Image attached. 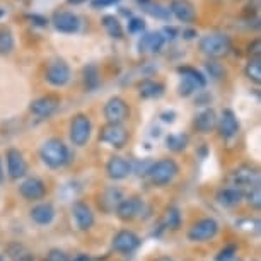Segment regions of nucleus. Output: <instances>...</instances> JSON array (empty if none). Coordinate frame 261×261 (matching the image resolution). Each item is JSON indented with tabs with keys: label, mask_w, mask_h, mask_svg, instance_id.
Wrapping results in <instances>:
<instances>
[{
	"label": "nucleus",
	"mask_w": 261,
	"mask_h": 261,
	"mask_svg": "<svg viewBox=\"0 0 261 261\" xmlns=\"http://www.w3.org/2000/svg\"><path fill=\"white\" fill-rule=\"evenodd\" d=\"M39 157L51 169H58V167L65 166L68 161V149L60 139H50L39 149Z\"/></svg>",
	"instance_id": "1"
},
{
	"label": "nucleus",
	"mask_w": 261,
	"mask_h": 261,
	"mask_svg": "<svg viewBox=\"0 0 261 261\" xmlns=\"http://www.w3.org/2000/svg\"><path fill=\"white\" fill-rule=\"evenodd\" d=\"M200 51L203 55L210 58H220L225 57L232 48V41L227 34L224 33H214V34H206V36L200 38Z\"/></svg>",
	"instance_id": "2"
},
{
	"label": "nucleus",
	"mask_w": 261,
	"mask_h": 261,
	"mask_svg": "<svg viewBox=\"0 0 261 261\" xmlns=\"http://www.w3.org/2000/svg\"><path fill=\"white\" fill-rule=\"evenodd\" d=\"M178 172H179L178 162L172 161V159H161L149 167L147 174H149V179L152 185L166 186L178 176Z\"/></svg>",
	"instance_id": "3"
},
{
	"label": "nucleus",
	"mask_w": 261,
	"mask_h": 261,
	"mask_svg": "<svg viewBox=\"0 0 261 261\" xmlns=\"http://www.w3.org/2000/svg\"><path fill=\"white\" fill-rule=\"evenodd\" d=\"M91 132H92V123L91 118L84 113H79L72 118L70 128H68V137H70L72 144L77 147H84L91 139Z\"/></svg>",
	"instance_id": "4"
},
{
	"label": "nucleus",
	"mask_w": 261,
	"mask_h": 261,
	"mask_svg": "<svg viewBox=\"0 0 261 261\" xmlns=\"http://www.w3.org/2000/svg\"><path fill=\"white\" fill-rule=\"evenodd\" d=\"M105 118L108 123H115V125H123L128 118H130V106L128 102L120 96L110 97L105 105Z\"/></svg>",
	"instance_id": "5"
},
{
	"label": "nucleus",
	"mask_w": 261,
	"mask_h": 261,
	"mask_svg": "<svg viewBox=\"0 0 261 261\" xmlns=\"http://www.w3.org/2000/svg\"><path fill=\"white\" fill-rule=\"evenodd\" d=\"M70 77H72V70H70V67H68V63L65 60L57 58V60H51L46 65L45 79H46V82L53 87L67 86L68 81H70Z\"/></svg>",
	"instance_id": "6"
},
{
	"label": "nucleus",
	"mask_w": 261,
	"mask_h": 261,
	"mask_svg": "<svg viewBox=\"0 0 261 261\" xmlns=\"http://www.w3.org/2000/svg\"><path fill=\"white\" fill-rule=\"evenodd\" d=\"M217 232H219V224H217V220L206 217V219H201L191 225V229L188 230V239L191 243H205V241H210L212 238H215Z\"/></svg>",
	"instance_id": "7"
},
{
	"label": "nucleus",
	"mask_w": 261,
	"mask_h": 261,
	"mask_svg": "<svg viewBox=\"0 0 261 261\" xmlns=\"http://www.w3.org/2000/svg\"><path fill=\"white\" fill-rule=\"evenodd\" d=\"M99 140L102 142V144L115 147V149H123L128 142V132L123 125L106 123L99 132Z\"/></svg>",
	"instance_id": "8"
},
{
	"label": "nucleus",
	"mask_w": 261,
	"mask_h": 261,
	"mask_svg": "<svg viewBox=\"0 0 261 261\" xmlns=\"http://www.w3.org/2000/svg\"><path fill=\"white\" fill-rule=\"evenodd\" d=\"M227 181L234 188L238 186H248V188H253V186L259 185V172L258 169L251 166H239L236 167L234 171L229 172Z\"/></svg>",
	"instance_id": "9"
},
{
	"label": "nucleus",
	"mask_w": 261,
	"mask_h": 261,
	"mask_svg": "<svg viewBox=\"0 0 261 261\" xmlns=\"http://www.w3.org/2000/svg\"><path fill=\"white\" fill-rule=\"evenodd\" d=\"M58 108H60V97L57 94H46L34 99L29 105V111L38 118H50L51 115H55Z\"/></svg>",
	"instance_id": "10"
},
{
	"label": "nucleus",
	"mask_w": 261,
	"mask_h": 261,
	"mask_svg": "<svg viewBox=\"0 0 261 261\" xmlns=\"http://www.w3.org/2000/svg\"><path fill=\"white\" fill-rule=\"evenodd\" d=\"M51 24L55 26L57 31H60L63 34H73L79 31L81 28V21L73 12L68 11H57L51 16Z\"/></svg>",
	"instance_id": "11"
},
{
	"label": "nucleus",
	"mask_w": 261,
	"mask_h": 261,
	"mask_svg": "<svg viewBox=\"0 0 261 261\" xmlns=\"http://www.w3.org/2000/svg\"><path fill=\"white\" fill-rule=\"evenodd\" d=\"M144 212V201L137 196H132V198H123L120 201V205L116 206V215L118 219L123 220V222H130V220H135L137 217L142 215Z\"/></svg>",
	"instance_id": "12"
},
{
	"label": "nucleus",
	"mask_w": 261,
	"mask_h": 261,
	"mask_svg": "<svg viewBox=\"0 0 261 261\" xmlns=\"http://www.w3.org/2000/svg\"><path fill=\"white\" fill-rule=\"evenodd\" d=\"M217 130L222 139H234L239 132V120L232 110H224L220 118H217Z\"/></svg>",
	"instance_id": "13"
},
{
	"label": "nucleus",
	"mask_w": 261,
	"mask_h": 261,
	"mask_svg": "<svg viewBox=\"0 0 261 261\" xmlns=\"http://www.w3.org/2000/svg\"><path fill=\"white\" fill-rule=\"evenodd\" d=\"M7 161V174L11 179H19L22 176H26L28 172V164L24 155L17 149H9L6 154Z\"/></svg>",
	"instance_id": "14"
},
{
	"label": "nucleus",
	"mask_w": 261,
	"mask_h": 261,
	"mask_svg": "<svg viewBox=\"0 0 261 261\" xmlns=\"http://www.w3.org/2000/svg\"><path fill=\"white\" fill-rule=\"evenodd\" d=\"M167 9L179 22H193L196 17V9L190 0H171Z\"/></svg>",
	"instance_id": "15"
},
{
	"label": "nucleus",
	"mask_w": 261,
	"mask_h": 261,
	"mask_svg": "<svg viewBox=\"0 0 261 261\" xmlns=\"http://www.w3.org/2000/svg\"><path fill=\"white\" fill-rule=\"evenodd\" d=\"M140 246V238L132 230H120L113 238V249L118 253H132Z\"/></svg>",
	"instance_id": "16"
},
{
	"label": "nucleus",
	"mask_w": 261,
	"mask_h": 261,
	"mask_svg": "<svg viewBox=\"0 0 261 261\" xmlns=\"http://www.w3.org/2000/svg\"><path fill=\"white\" fill-rule=\"evenodd\" d=\"M72 215L75 220V225L81 230H89L94 225V214H92L91 206L86 205L84 201H75L72 205Z\"/></svg>",
	"instance_id": "17"
},
{
	"label": "nucleus",
	"mask_w": 261,
	"mask_h": 261,
	"mask_svg": "<svg viewBox=\"0 0 261 261\" xmlns=\"http://www.w3.org/2000/svg\"><path fill=\"white\" fill-rule=\"evenodd\" d=\"M19 193H21L22 198L26 200H41L43 196L46 195V186L41 179L38 178H28L24 179L21 186H19Z\"/></svg>",
	"instance_id": "18"
},
{
	"label": "nucleus",
	"mask_w": 261,
	"mask_h": 261,
	"mask_svg": "<svg viewBox=\"0 0 261 261\" xmlns=\"http://www.w3.org/2000/svg\"><path fill=\"white\" fill-rule=\"evenodd\" d=\"M106 172L111 179H125L130 176L132 164L125 159V157L113 155L106 164Z\"/></svg>",
	"instance_id": "19"
},
{
	"label": "nucleus",
	"mask_w": 261,
	"mask_h": 261,
	"mask_svg": "<svg viewBox=\"0 0 261 261\" xmlns=\"http://www.w3.org/2000/svg\"><path fill=\"white\" fill-rule=\"evenodd\" d=\"M164 43H166L164 34L161 31L145 33L139 41V50L142 53H159L162 50V46H164Z\"/></svg>",
	"instance_id": "20"
},
{
	"label": "nucleus",
	"mask_w": 261,
	"mask_h": 261,
	"mask_svg": "<svg viewBox=\"0 0 261 261\" xmlns=\"http://www.w3.org/2000/svg\"><path fill=\"white\" fill-rule=\"evenodd\" d=\"M29 214L38 225H46L55 219V208L51 203H38L36 206H33Z\"/></svg>",
	"instance_id": "21"
},
{
	"label": "nucleus",
	"mask_w": 261,
	"mask_h": 261,
	"mask_svg": "<svg viewBox=\"0 0 261 261\" xmlns=\"http://www.w3.org/2000/svg\"><path fill=\"white\" fill-rule=\"evenodd\" d=\"M217 126V115L215 111L208 108V110H203L198 113L195 118V128L200 132V134H210L212 130Z\"/></svg>",
	"instance_id": "22"
},
{
	"label": "nucleus",
	"mask_w": 261,
	"mask_h": 261,
	"mask_svg": "<svg viewBox=\"0 0 261 261\" xmlns=\"http://www.w3.org/2000/svg\"><path fill=\"white\" fill-rule=\"evenodd\" d=\"M137 89H139L140 97H144V99H154V97H161L164 94V86L157 81H152V79H144L142 82H139Z\"/></svg>",
	"instance_id": "23"
},
{
	"label": "nucleus",
	"mask_w": 261,
	"mask_h": 261,
	"mask_svg": "<svg viewBox=\"0 0 261 261\" xmlns=\"http://www.w3.org/2000/svg\"><path fill=\"white\" fill-rule=\"evenodd\" d=\"M123 200L121 191L118 188H106L99 196V206L105 212H113L116 210V206L120 205V201Z\"/></svg>",
	"instance_id": "24"
},
{
	"label": "nucleus",
	"mask_w": 261,
	"mask_h": 261,
	"mask_svg": "<svg viewBox=\"0 0 261 261\" xmlns=\"http://www.w3.org/2000/svg\"><path fill=\"white\" fill-rule=\"evenodd\" d=\"M243 198H244L243 191H241L239 188H234V186H230V188H224L217 193V200H219V203L224 205V206L239 205L241 201H243Z\"/></svg>",
	"instance_id": "25"
},
{
	"label": "nucleus",
	"mask_w": 261,
	"mask_h": 261,
	"mask_svg": "<svg viewBox=\"0 0 261 261\" xmlns=\"http://www.w3.org/2000/svg\"><path fill=\"white\" fill-rule=\"evenodd\" d=\"M178 73L181 75V79H186V81L193 84L196 89H203L206 86V77L193 67H178Z\"/></svg>",
	"instance_id": "26"
},
{
	"label": "nucleus",
	"mask_w": 261,
	"mask_h": 261,
	"mask_svg": "<svg viewBox=\"0 0 261 261\" xmlns=\"http://www.w3.org/2000/svg\"><path fill=\"white\" fill-rule=\"evenodd\" d=\"M102 28H105V31L108 33V36L113 38V39H121L123 38V26L120 22V19L116 16H111V14H108V16L102 17Z\"/></svg>",
	"instance_id": "27"
},
{
	"label": "nucleus",
	"mask_w": 261,
	"mask_h": 261,
	"mask_svg": "<svg viewBox=\"0 0 261 261\" xmlns=\"http://www.w3.org/2000/svg\"><path fill=\"white\" fill-rule=\"evenodd\" d=\"M142 9H144V12H147L149 16L155 17V19H161V21H169V19L172 17L169 9H167L166 6H162V4H159V2H152V0L145 2L144 6H142Z\"/></svg>",
	"instance_id": "28"
},
{
	"label": "nucleus",
	"mask_w": 261,
	"mask_h": 261,
	"mask_svg": "<svg viewBox=\"0 0 261 261\" xmlns=\"http://www.w3.org/2000/svg\"><path fill=\"white\" fill-rule=\"evenodd\" d=\"M16 46L14 41V34L9 28L2 26L0 28V55H11Z\"/></svg>",
	"instance_id": "29"
},
{
	"label": "nucleus",
	"mask_w": 261,
	"mask_h": 261,
	"mask_svg": "<svg viewBox=\"0 0 261 261\" xmlns=\"http://www.w3.org/2000/svg\"><path fill=\"white\" fill-rule=\"evenodd\" d=\"M82 75H84V84H86L87 89H96L101 82V77H99V70H97L96 65H86L82 70Z\"/></svg>",
	"instance_id": "30"
},
{
	"label": "nucleus",
	"mask_w": 261,
	"mask_h": 261,
	"mask_svg": "<svg viewBox=\"0 0 261 261\" xmlns=\"http://www.w3.org/2000/svg\"><path fill=\"white\" fill-rule=\"evenodd\" d=\"M244 73L251 82L259 84L261 82V58H249V62L246 63V67H244Z\"/></svg>",
	"instance_id": "31"
},
{
	"label": "nucleus",
	"mask_w": 261,
	"mask_h": 261,
	"mask_svg": "<svg viewBox=\"0 0 261 261\" xmlns=\"http://www.w3.org/2000/svg\"><path fill=\"white\" fill-rule=\"evenodd\" d=\"M166 144H167V147H169L171 150L181 152V150L186 149V144H188V137L183 135V134H179V135H169V137H167V140H166Z\"/></svg>",
	"instance_id": "32"
},
{
	"label": "nucleus",
	"mask_w": 261,
	"mask_h": 261,
	"mask_svg": "<svg viewBox=\"0 0 261 261\" xmlns=\"http://www.w3.org/2000/svg\"><path fill=\"white\" fill-rule=\"evenodd\" d=\"M205 68L208 70L210 73V77H214L215 81H220V79H224L225 77V68L222 63H219V62H215V60H208L205 63Z\"/></svg>",
	"instance_id": "33"
},
{
	"label": "nucleus",
	"mask_w": 261,
	"mask_h": 261,
	"mask_svg": "<svg viewBox=\"0 0 261 261\" xmlns=\"http://www.w3.org/2000/svg\"><path fill=\"white\" fill-rule=\"evenodd\" d=\"M164 222H166L167 227L172 229V230L178 229V227H179V222H181V215H179L178 208H169V210H167V212H166Z\"/></svg>",
	"instance_id": "34"
},
{
	"label": "nucleus",
	"mask_w": 261,
	"mask_h": 261,
	"mask_svg": "<svg viewBox=\"0 0 261 261\" xmlns=\"http://www.w3.org/2000/svg\"><path fill=\"white\" fill-rule=\"evenodd\" d=\"M248 203L253 206V208L258 210L261 206V188L259 185L253 186V188H249V193H248Z\"/></svg>",
	"instance_id": "35"
},
{
	"label": "nucleus",
	"mask_w": 261,
	"mask_h": 261,
	"mask_svg": "<svg viewBox=\"0 0 261 261\" xmlns=\"http://www.w3.org/2000/svg\"><path fill=\"white\" fill-rule=\"evenodd\" d=\"M145 29V21L142 17H130L128 21V33L132 34H137V33H142Z\"/></svg>",
	"instance_id": "36"
},
{
	"label": "nucleus",
	"mask_w": 261,
	"mask_h": 261,
	"mask_svg": "<svg viewBox=\"0 0 261 261\" xmlns=\"http://www.w3.org/2000/svg\"><path fill=\"white\" fill-rule=\"evenodd\" d=\"M248 55L249 58H261V41L259 39H253L248 45Z\"/></svg>",
	"instance_id": "37"
},
{
	"label": "nucleus",
	"mask_w": 261,
	"mask_h": 261,
	"mask_svg": "<svg viewBox=\"0 0 261 261\" xmlns=\"http://www.w3.org/2000/svg\"><path fill=\"white\" fill-rule=\"evenodd\" d=\"M178 91H179L181 96H190V94H193V92L198 91V89H196V87L190 81L183 79V81H181V84H179V87H178Z\"/></svg>",
	"instance_id": "38"
},
{
	"label": "nucleus",
	"mask_w": 261,
	"mask_h": 261,
	"mask_svg": "<svg viewBox=\"0 0 261 261\" xmlns=\"http://www.w3.org/2000/svg\"><path fill=\"white\" fill-rule=\"evenodd\" d=\"M28 19L31 21V24H34V26H38V28H46L48 24H50V21H48L45 16H39V14H28Z\"/></svg>",
	"instance_id": "39"
},
{
	"label": "nucleus",
	"mask_w": 261,
	"mask_h": 261,
	"mask_svg": "<svg viewBox=\"0 0 261 261\" xmlns=\"http://www.w3.org/2000/svg\"><path fill=\"white\" fill-rule=\"evenodd\" d=\"M121 0H91V7L92 9H106L111 6H118Z\"/></svg>",
	"instance_id": "40"
},
{
	"label": "nucleus",
	"mask_w": 261,
	"mask_h": 261,
	"mask_svg": "<svg viewBox=\"0 0 261 261\" xmlns=\"http://www.w3.org/2000/svg\"><path fill=\"white\" fill-rule=\"evenodd\" d=\"M234 253H236V248L234 246H229V248L220 251V254L217 256V261H227L230 258H234Z\"/></svg>",
	"instance_id": "41"
},
{
	"label": "nucleus",
	"mask_w": 261,
	"mask_h": 261,
	"mask_svg": "<svg viewBox=\"0 0 261 261\" xmlns=\"http://www.w3.org/2000/svg\"><path fill=\"white\" fill-rule=\"evenodd\" d=\"M46 261H67V256L62 251H51Z\"/></svg>",
	"instance_id": "42"
},
{
	"label": "nucleus",
	"mask_w": 261,
	"mask_h": 261,
	"mask_svg": "<svg viewBox=\"0 0 261 261\" xmlns=\"http://www.w3.org/2000/svg\"><path fill=\"white\" fill-rule=\"evenodd\" d=\"M161 33H162V34H167V36H164V39H167V38H169V39H174V38H176V34H178V29L172 28V26H166Z\"/></svg>",
	"instance_id": "43"
},
{
	"label": "nucleus",
	"mask_w": 261,
	"mask_h": 261,
	"mask_svg": "<svg viewBox=\"0 0 261 261\" xmlns=\"http://www.w3.org/2000/svg\"><path fill=\"white\" fill-rule=\"evenodd\" d=\"M195 36H198L196 29H185V31H183V38L185 39H193Z\"/></svg>",
	"instance_id": "44"
},
{
	"label": "nucleus",
	"mask_w": 261,
	"mask_h": 261,
	"mask_svg": "<svg viewBox=\"0 0 261 261\" xmlns=\"http://www.w3.org/2000/svg\"><path fill=\"white\" fill-rule=\"evenodd\" d=\"M14 261H34V258H33V254H29V253H22V254L16 256V259H14Z\"/></svg>",
	"instance_id": "45"
},
{
	"label": "nucleus",
	"mask_w": 261,
	"mask_h": 261,
	"mask_svg": "<svg viewBox=\"0 0 261 261\" xmlns=\"http://www.w3.org/2000/svg\"><path fill=\"white\" fill-rule=\"evenodd\" d=\"M155 261H174L172 258H169V256H161L159 259H155Z\"/></svg>",
	"instance_id": "46"
},
{
	"label": "nucleus",
	"mask_w": 261,
	"mask_h": 261,
	"mask_svg": "<svg viewBox=\"0 0 261 261\" xmlns=\"http://www.w3.org/2000/svg\"><path fill=\"white\" fill-rule=\"evenodd\" d=\"M70 4H73V6H79V4H84L86 0H68Z\"/></svg>",
	"instance_id": "47"
},
{
	"label": "nucleus",
	"mask_w": 261,
	"mask_h": 261,
	"mask_svg": "<svg viewBox=\"0 0 261 261\" xmlns=\"http://www.w3.org/2000/svg\"><path fill=\"white\" fill-rule=\"evenodd\" d=\"M4 14H6V11H4V9H0V17H4Z\"/></svg>",
	"instance_id": "48"
},
{
	"label": "nucleus",
	"mask_w": 261,
	"mask_h": 261,
	"mask_svg": "<svg viewBox=\"0 0 261 261\" xmlns=\"http://www.w3.org/2000/svg\"><path fill=\"white\" fill-rule=\"evenodd\" d=\"M227 261H241V259H238V258H230V259H227Z\"/></svg>",
	"instance_id": "49"
},
{
	"label": "nucleus",
	"mask_w": 261,
	"mask_h": 261,
	"mask_svg": "<svg viewBox=\"0 0 261 261\" xmlns=\"http://www.w3.org/2000/svg\"><path fill=\"white\" fill-rule=\"evenodd\" d=\"M0 181H2V167H0Z\"/></svg>",
	"instance_id": "50"
},
{
	"label": "nucleus",
	"mask_w": 261,
	"mask_h": 261,
	"mask_svg": "<svg viewBox=\"0 0 261 261\" xmlns=\"http://www.w3.org/2000/svg\"><path fill=\"white\" fill-rule=\"evenodd\" d=\"M0 261H4V259H2V258H0Z\"/></svg>",
	"instance_id": "51"
}]
</instances>
